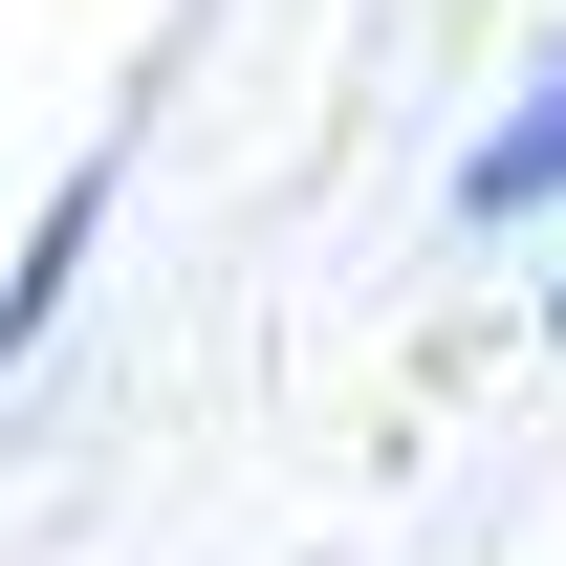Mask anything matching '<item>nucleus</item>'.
<instances>
[{
  "mask_svg": "<svg viewBox=\"0 0 566 566\" xmlns=\"http://www.w3.org/2000/svg\"><path fill=\"white\" fill-rule=\"evenodd\" d=\"M109 262V175H66V197L22 218V262H0V349H44V327H66V283Z\"/></svg>",
  "mask_w": 566,
  "mask_h": 566,
  "instance_id": "nucleus-2",
  "label": "nucleus"
},
{
  "mask_svg": "<svg viewBox=\"0 0 566 566\" xmlns=\"http://www.w3.org/2000/svg\"><path fill=\"white\" fill-rule=\"evenodd\" d=\"M545 240H566V218H545ZM545 349H566V262H545Z\"/></svg>",
  "mask_w": 566,
  "mask_h": 566,
  "instance_id": "nucleus-3",
  "label": "nucleus"
},
{
  "mask_svg": "<svg viewBox=\"0 0 566 566\" xmlns=\"http://www.w3.org/2000/svg\"><path fill=\"white\" fill-rule=\"evenodd\" d=\"M566 218V22L501 66V109L458 132V240H545Z\"/></svg>",
  "mask_w": 566,
  "mask_h": 566,
  "instance_id": "nucleus-1",
  "label": "nucleus"
}]
</instances>
